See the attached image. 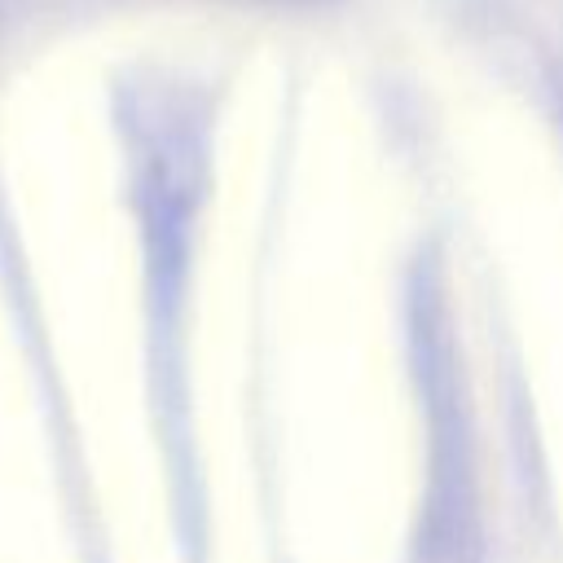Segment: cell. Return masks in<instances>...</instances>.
Returning <instances> with one entry per match:
<instances>
[]
</instances>
